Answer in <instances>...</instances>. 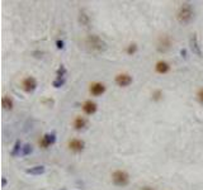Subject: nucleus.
<instances>
[{
    "mask_svg": "<svg viewBox=\"0 0 203 190\" xmlns=\"http://www.w3.org/2000/svg\"><path fill=\"white\" fill-rule=\"evenodd\" d=\"M32 151H33L32 146H31V145H28V143H26V145H23V147H22V152H21V155H22V156H28V155H31V154H32Z\"/></svg>",
    "mask_w": 203,
    "mask_h": 190,
    "instance_id": "obj_18",
    "label": "nucleus"
},
{
    "mask_svg": "<svg viewBox=\"0 0 203 190\" xmlns=\"http://www.w3.org/2000/svg\"><path fill=\"white\" fill-rule=\"evenodd\" d=\"M136 51H137V45H136V43H131L130 46L127 47V50H126L127 55H130V56L135 55V53H136Z\"/></svg>",
    "mask_w": 203,
    "mask_h": 190,
    "instance_id": "obj_19",
    "label": "nucleus"
},
{
    "mask_svg": "<svg viewBox=\"0 0 203 190\" xmlns=\"http://www.w3.org/2000/svg\"><path fill=\"white\" fill-rule=\"evenodd\" d=\"M89 22H90V18H89V15L84 12V10H81L80 12V15H79V23L81 24V26H89Z\"/></svg>",
    "mask_w": 203,
    "mask_h": 190,
    "instance_id": "obj_15",
    "label": "nucleus"
},
{
    "mask_svg": "<svg viewBox=\"0 0 203 190\" xmlns=\"http://www.w3.org/2000/svg\"><path fill=\"white\" fill-rule=\"evenodd\" d=\"M116 84L121 88H126L131 83H132V76H130L128 74H118L116 76V79H114Z\"/></svg>",
    "mask_w": 203,
    "mask_h": 190,
    "instance_id": "obj_6",
    "label": "nucleus"
},
{
    "mask_svg": "<svg viewBox=\"0 0 203 190\" xmlns=\"http://www.w3.org/2000/svg\"><path fill=\"white\" fill-rule=\"evenodd\" d=\"M112 180H113L114 185H117V186H127L128 183H130V176H128L126 171L117 170L112 175Z\"/></svg>",
    "mask_w": 203,
    "mask_h": 190,
    "instance_id": "obj_3",
    "label": "nucleus"
},
{
    "mask_svg": "<svg viewBox=\"0 0 203 190\" xmlns=\"http://www.w3.org/2000/svg\"><path fill=\"white\" fill-rule=\"evenodd\" d=\"M22 142L21 141H17L15 143H14V146H13V150H12V152H10V155L12 156H17V155H21V152H22Z\"/></svg>",
    "mask_w": 203,
    "mask_h": 190,
    "instance_id": "obj_16",
    "label": "nucleus"
},
{
    "mask_svg": "<svg viewBox=\"0 0 203 190\" xmlns=\"http://www.w3.org/2000/svg\"><path fill=\"white\" fill-rule=\"evenodd\" d=\"M2 105L4 109L10 110V109H13V100L5 95V97H3V99H2Z\"/></svg>",
    "mask_w": 203,
    "mask_h": 190,
    "instance_id": "obj_17",
    "label": "nucleus"
},
{
    "mask_svg": "<svg viewBox=\"0 0 203 190\" xmlns=\"http://www.w3.org/2000/svg\"><path fill=\"white\" fill-rule=\"evenodd\" d=\"M161 98H162V91L155 90V91L152 93V100H154V102H159Z\"/></svg>",
    "mask_w": 203,
    "mask_h": 190,
    "instance_id": "obj_22",
    "label": "nucleus"
},
{
    "mask_svg": "<svg viewBox=\"0 0 203 190\" xmlns=\"http://www.w3.org/2000/svg\"><path fill=\"white\" fill-rule=\"evenodd\" d=\"M197 99H198V102L203 105V88L198 90V93H197Z\"/></svg>",
    "mask_w": 203,
    "mask_h": 190,
    "instance_id": "obj_23",
    "label": "nucleus"
},
{
    "mask_svg": "<svg viewBox=\"0 0 203 190\" xmlns=\"http://www.w3.org/2000/svg\"><path fill=\"white\" fill-rule=\"evenodd\" d=\"M2 183H3V186H5V185H7V179L3 178V179H2Z\"/></svg>",
    "mask_w": 203,
    "mask_h": 190,
    "instance_id": "obj_27",
    "label": "nucleus"
},
{
    "mask_svg": "<svg viewBox=\"0 0 203 190\" xmlns=\"http://www.w3.org/2000/svg\"><path fill=\"white\" fill-rule=\"evenodd\" d=\"M141 190H155V189H152L151 186H143Z\"/></svg>",
    "mask_w": 203,
    "mask_h": 190,
    "instance_id": "obj_26",
    "label": "nucleus"
},
{
    "mask_svg": "<svg viewBox=\"0 0 203 190\" xmlns=\"http://www.w3.org/2000/svg\"><path fill=\"white\" fill-rule=\"evenodd\" d=\"M85 126H86V119H85V118H83V117H76L75 119H74V128H75L76 131L83 129Z\"/></svg>",
    "mask_w": 203,
    "mask_h": 190,
    "instance_id": "obj_14",
    "label": "nucleus"
},
{
    "mask_svg": "<svg viewBox=\"0 0 203 190\" xmlns=\"http://www.w3.org/2000/svg\"><path fill=\"white\" fill-rule=\"evenodd\" d=\"M194 18V9L192 7V4L189 3H184L181 4V7L179 8L178 13H176V19L180 24H189Z\"/></svg>",
    "mask_w": 203,
    "mask_h": 190,
    "instance_id": "obj_2",
    "label": "nucleus"
},
{
    "mask_svg": "<svg viewBox=\"0 0 203 190\" xmlns=\"http://www.w3.org/2000/svg\"><path fill=\"white\" fill-rule=\"evenodd\" d=\"M55 142H56V135H55V133H47V135H45L42 137V140L40 141V146L42 148H48Z\"/></svg>",
    "mask_w": 203,
    "mask_h": 190,
    "instance_id": "obj_9",
    "label": "nucleus"
},
{
    "mask_svg": "<svg viewBox=\"0 0 203 190\" xmlns=\"http://www.w3.org/2000/svg\"><path fill=\"white\" fill-rule=\"evenodd\" d=\"M180 55L184 57V59H186V57H187V51H186V50H181V51H180Z\"/></svg>",
    "mask_w": 203,
    "mask_h": 190,
    "instance_id": "obj_25",
    "label": "nucleus"
},
{
    "mask_svg": "<svg viewBox=\"0 0 203 190\" xmlns=\"http://www.w3.org/2000/svg\"><path fill=\"white\" fill-rule=\"evenodd\" d=\"M64 45H65V43H64V41H60V40H59V41H56V47H57L59 50H62V48H64Z\"/></svg>",
    "mask_w": 203,
    "mask_h": 190,
    "instance_id": "obj_24",
    "label": "nucleus"
},
{
    "mask_svg": "<svg viewBox=\"0 0 203 190\" xmlns=\"http://www.w3.org/2000/svg\"><path fill=\"white\" fill-rule=\"evenodd\" d=\"M89 91L93 97H100L105 91V85L103 83H93L89 88Z\"/></svg>",
    "mask_w": 203,
    "mask_h": 190,
    "instance_id": "obj_8",
    "label": "nucleus"
},
{
    "mask_svg": "<svg viewBox=\"0 0 203 190\" xmlns=\"http://www.w3.org/2000/svg\"><path fill=\"white\" fill-rule=\"evenodd\" d=\"M98 109V105L97 103L91 102V100H86L84 104H83V110L85 114H88V116H91V114H94Z\"/></svg>",
    "mask_w": 203,
    "mask_h": 190,
    "instance_id": "obj_11",
    "label": "nucleus"
},
{
    "mask_svg": "<svg viewBox=\"0 0 203 190\" xmlns=\"http://www.w3.org/2000/svg\"><path fill=\"white\" fill-rule=\"evenodd\" d=\"M65 83H66V79H59V78H56V80L52 83V85L55 88H61V86H64Z\"/></svg>",
    "mask_w": 203,
    "mask_h": 190,
    "instance_id": "obj_21",
    "label": "nucleus"
},
{
    "mask_svg": "<svg viewBox=\"0 0 203 190\" xmlns=\"http://www.w3.org/2000/svg\"><path fill=\"white\" fill-rule=\"evenodd\" d=\"M65 75H66V69L64 65H61L57 70V78L59 79H65Z\"/></svg>",
    "mask_w": 203,
    "mask_h": 190,
    "instance_id": "obj_20",
    "label": "nucleus"
},
{
    "mask_svg": "<svg viewBox=\"0 0 203 190\" xmlns=\"http://www.w3.org/2000/svg\"><path fill=\"white\" fill-rule=\"evenodd\" d=\"M189 47L192 50V52L194 55H197L198 57H202V51H201V46L198 43V38H197V34L193 33L189 38Z\"/></svg>",
    "mask_w": 203,
    "mask_h": 190,
    "instance_id": "obj_7",
    "label": "nucleus"
},
{
    "mask_svg": "<svg viewBox=\"0 0 203 190\" xmlns=\"http://www.w3.org/2000/svg\"><path fill=\"white\" fill-rule=\"evenodd\" d=\"M22 88L26 93H33L37 89V80L32 76H28L22 81Z\"/></svg>",
    "mask_w": 203,
    "mask_h": 190,
    "instance_id": "obj_5",
    "label": "nucleus"
},
{
    "mask_svg": "<svg viewBox=\"0 0 203 190\" xmlns=\"http://www.w3.org/2000/svg\"><path fill=\"white\" fill-rule=\"evenodd\" d=\"M155 71L160 75H164V74H168L170 71V65L167 62V61H157L156 65H155Z\"/></svg>",
    "mask_w": 203,
    "mask_h": 190,
    "instance_id": "obj_12",
    "label": "nucleus"
},
{
    "mask_svg": "<svg viewBox=\"0 0 203 190\" xmlns=\"http://www.w3.org/2000/svg\"><path fill=\"white\" fill-rule=\"evenodd\" d=\"M172 45H173V41H172L170 36H168V34H162V36L159 37L156 48H157V51H159L160 53H165V52H168V51L170 50Z\"/></svg>",
    "mask_w": 203,
    "mask_h": 190,
    "instance_id": "obj_4",
    "label": "nucleus"
},
{
    "mask_svg": "<svg viewBox=\"0 0 203 190\" xmlns=\"http://www.w3.org/2000/svg\"><path fill=\"white\" fill-rule=\"evenodd\" d=\"M85 147V142L81 141V140H78V138H74V140H70L69 141V148L72 151V152H81Z\"/></svg>",
    "mask_w": 203,
    "mask_h": 190,
    "instance_id": "obj_10",
    "label": "nucleus"
},
{
    "mask_svg": "<svg viewBox=\"0 0 203 190\" xmlns=\"http://www.w3.org/2000/svg\"><path fill=\"white\" fill-rule=\"evenodd\" d=\"M45 170H46L45 166L38 165V166H33V167L26 170V174H28V175H41V174L45 173Z\"/></svg>",
    "mask_w": 203,
    "mask_h": 190,
    "instance_id": "obj_13",
    "label": "nucleus"
},
{
    "mask_svg": "<svg viewBox=\"0 0 203 190\" xmlns=\"http://www.w3.org/2000/svg\"><path fill=\"white\" fill-rule=\"evenodd\" d=\"M84 43L90 52H94V53H100L107 50V43L97 34H89L85 38Z\"/></svg>",
    "mask_w": 203,
    "mask_h": 190,
    "instance_id": "obj_1",
    "label": "nucleus"
}]
</instances>
